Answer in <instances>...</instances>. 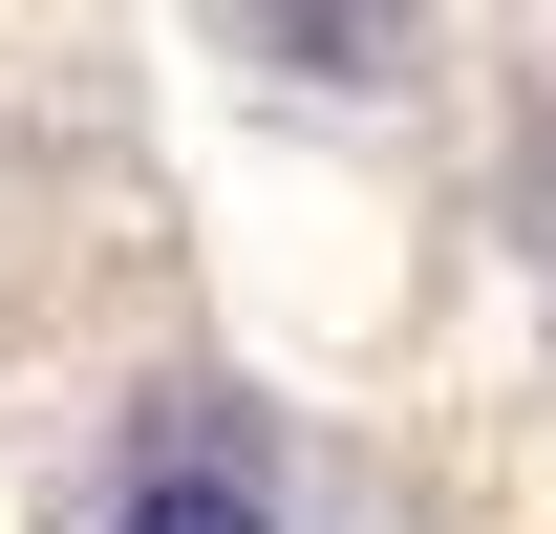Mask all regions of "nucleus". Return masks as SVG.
<instances>
[{
    "instance_id": "f257e3e1",
    "label": "nucleus",
    "mask_w": 556,
    "mask_h": 534,
    "mask_svg": "<svg viewBox=\"0 0 556 534\" xmlns=\"http://www.w3.org/2000/svg\"><path fill=\"white\" fill-rule=\"evenodd\" d=\"M86 534H300V513H278V428H257V406H214V385H172L129 449H108Z\"/></svg>"
},
{
    "instance_id": "f03ea898",
    "label": "nucleus",
    "mask_w": 556,
    "mask_h": 534,
    "mask_svg": "<svg viewBox=\"0 0 556 534\" xmlns=\"http://www.w3.org/2000/svg\"><path fill=\"white\" fill-rule=\"evenodd\" d=\"M257 22H278L300 86H407L428 65V0H257Z\"/></svg>"
}]
</instances>
